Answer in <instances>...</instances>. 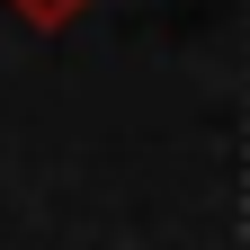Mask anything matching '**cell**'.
Segmentation results:
<instances>
[{"label":"cell","instance_id":"1","mask_svg":"<svg viewBox=\"0 0 250 250\" xmlns=\"http://www.w3.org/2000/svg\"><path fill=\"white\" fill-rule=\"evenodd\" d=\"M27 9H36V18H62V9H81V0H27Z\"/></svg>","mask_w":250,"mask_h":250}]
</instances>
